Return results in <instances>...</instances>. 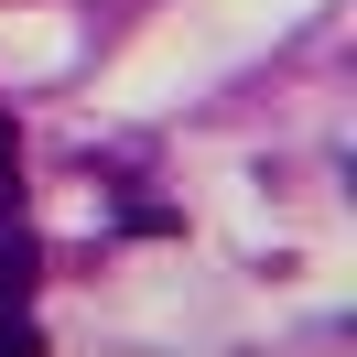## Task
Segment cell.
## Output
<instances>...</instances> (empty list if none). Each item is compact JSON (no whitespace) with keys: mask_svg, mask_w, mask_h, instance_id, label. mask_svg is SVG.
Segmentation results:
<instances>
[{"mask_svg":"<svg viewBox=\"0 0 357 357\" xmlns=\"http://www.w3.org/2000/svg\"><path fill=\"white\" fill-rule=\"evenodd\" d=\"M33 292V238H11V227H0V325H11V303H22Z\"/></svg>","mask_w":357,"mask_h":357,"instance_id":"obj_1","label":"cell"},{"mask_svg":"<svg viewBox=\"0 0 357 357\" xmlns=\"http://www.w3.org/2000/svg\"><path fill=\"white\" fill-rule=\"evenodd\" d=\"M0 357H44V335H33V325H0Z\"/></svg>","mask_w":357,"mask_h":357,"instance_id":"obj_2","label":"cell"},{"mask_svg":"<svg viewBox=\"0 0 357 357\" xmlns=\"http://www.w3.org/2000/svg\"><path fill=\"white\" fill-rule=\"evenodd\" d=\"M11 184H22V162H11V130H0V217H11Z\"/></svg>","mask_w":357,"mask_h":357,"instance_id":"obj_3","label":"cell"}]
</instances>
